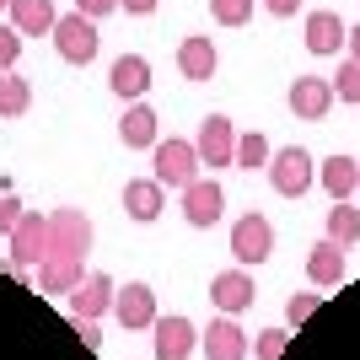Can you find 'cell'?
I'll list each match as a JSON object with an SVG mask.
<instances>
[{
	"label": "cell",
	"instance_id": "cell-22",
	"mask_svg": "<svg viewBox=\"0 0 360 360\" xmlns=\"http://www.w3.org/2000/svg\"><path fill=\"white\" fill-rule=\"evenodd\" d=\"M81 280H86V258H44L38 264V285L49 296H70Z\"/></svg>",
	"mask_w": 360,
	"mask_h": 360
},
{
	"label": "cell",
	"instance_id": "cell-3",
	"mask_svg": "<svg viewBox=\"0 0 360 360\" xmlns=\"http://www.w3.org/2000/svg\"><path fill=\"white\" fill-rule=\"evenodd\" d=\"M91 253V221L86 210H54L49 215V258H86Z\"/></svg>",
	"mask_w": 360,
	"mask_h": 360
},
{
	"label": "cell",
	"instance_id": "cell-26",
	"mask_svg": "<svg viewBox=\"0 0 360 360\" xmlns=\"http://www.w3.org/2000/svg\"><path fill=\"white\" fill-rule=\"evenodd\" d=\"M269 156H274L269 140L253 129V135H237V162H231V167H242V172H258V167H269Z\"/></svg>",
	"mask_w": 360,
	"mask_h": 360
},
{
	"label": "cell",
	"instance_id": "cell-36",
	"mask_svg": "<svg viewBox=\"0 0 360 360\" xmlns=\"http://www.w3.org/2000/svg\"><path fill=\"white\" fill-rule=\"evenodd\" d=\"M264 6H269L274 16H296L301 11V0H264Z\"/></svg>",
	"mask_w": 360,
	"mask_h": 360
},
{
	"label": "cell",
	"instance_id": "cell-27",
	"mask_svg": "<svg viewBox=\"0 0 360 360\" xmlns=\"http://www.w3.org/2000/svg\"><path fill=\"white\" fill-rule=\"evenodd\" d=\"M258 0H210V16L221 22V27H242L248 16H253Z\"/></svg>",
	"mask_w": 360,
	"mask_h": 360
},
{
	"label": "cell",
	"instance_id": "cell-16",
	"mask_svg": "<svg viewBox=\"0 0 360 360\" xmlns=\"http://www.w3.org/2000/svg\"><path fill=\"white\" fill-rule=\"evenodd\" d=\"M317 183L328 188L333 205H349V194L360 188V162L339 150V156H328V162H317Z\"/></svg>",
	"mask_w": 360,
	"mask_h": 360
},
{
	"label": "cell",
	"instance_id": "cell-39",
	"mask_svg": "<svg viewBox=\"0 0 360 360\" xmlns=\"http://www.w3.org/2000/svg\"><path fill=\"white\" fill-rule=\"evenodd\" d=\"M355 194H360V188H355Z\"/></svg>",
	"mask_w": 360,
	"mask_h": 360
},
{
	"label": "cell",
	"instance_id": "cell-20",
	"mask_svg": "<svg viewBox=\"0 0 360 360\" xmlns=\"http://www.w3.org/2000/svg\"><path fill=\"white\" fill-rule=\"evenodd\" d=\"M307 280H312V285H339V280H345V248H339V242H312V248H307Z\"/></svg>",
	"mask_w": 360,
	"mask_h": 360
},
{
	"label": "cell",
	"instance_id": "cell-35",
	"mask_svg": "<svg viewBox=\"0 0 360 360\" xmlns=\"http://www.w3.org/2000/svg\"><path fill=\"white\" fill-rule=\"evenodd\" d=\"M75 333L86 339V349H97V345H103V328H97V323H75Z\"/></svg>",
	"mask_w": 360,
	"mask_h": 360
},
{
	"label": "cell",
	"instance_id": "cell-9",
	"mask_svg": "<svg viewBox=\"0 0 360 360\" xmlns=\"http://www.w3.org/2000/svg\"><path fill=\"white\" fill-rule=\"evenodd\" d=\"M199 349H205V360H248L253 355L237 317H210V328L199 333Z\"/></svg>",
	"mask_w": 360,
	"mask_h": 360
},
{
	"label": "cell",
	"instance_id": "cell-10",
	"mask_svg": "<svg viewBox=\"0 0 360 360\" xmlns=\"http://www.w3.org/2000/svg\"><path fill=\"white\" fill-rule=\"evenodd\" d=\"M113 274H86V280H81V285L70 290V323H97V317L108 312V307H113Z\"/></svg>",
	"mask_w": 360,
	"mask_h": 360
},
{
	"label": "cell",
	"instance_id": "cell-37",
	"mask_svg": "<svg viewBox=\"0 0 360 360\" xmlns=\"http://www.w3.org/2000/svg\"><path fill=\"white\" fill-rule=\"evenodd\" d=\"M349 60H360V22L349 27Z\"/></svg>",
	"mask_w": 360,
	"mask_h": 360
},
{
	"label": "cell",
	"instance_id": "cell-23",
	"mask_svg": "<svg viewBox=\"0 0 360 360\" xmlns=\"http://www.w3.org/2000/svg\"><path fill=\"white\" fill-rule=\"evenodd\" d=\"M119 140L129 150H156V140H162V135H156V113H150L146 103H129V108H124V119H119Z\"/></svg>",
	"mask_w": 360,
	"mask_h": 360
},
{
	"label": "cell",
	"instance_id": "cell-28",
	"mask_svg": "<svg viewBox=\"0 0 360 360\" xmlns=\"http://www.w3.org/2000/svg\"><path fill=\"white\" fill-rule=\"evenodd\" d=\"M328 81H333V97L360 103V60H345V65H339V75H328Z\"/></svg>",
	"mask_w": 360,
	"mask_h": 360
},
{
	"label": "cell",
	"instance_id": "cell-38",
	"mask_svg": "<svg viewBox=\"0 0 360 360\" xmlns=\"http://www.w3.org/2000/svg\"><path fill=\"white\" fill-rule=\"evenodd\" d=\"M6 6H11V0H0V11H6Z\"/></svg>",
	"mask_w": 360,
	"mask_h": 360
},
{
	"label": "cell",
	"instance_id": "cell-21",
	"mask_svg": "<svg viewBox=\"0 0 360 360\" xmlns=\"http://www.w3.org/2000/svg\"><path fill=\"white\" fill-rule=\"evenodd\" d=\"M11 11V27L22 32V38H44V32H54V0H11L6 6Z\"/></svg>",
	"mask_w": 360,
	"mask_h": 360
},
{
	"label": "cell",
	"instance_id": "cell-33",
	"mask_svg": "<svg viewBox=\"0 0 360 360\" xmlns=\"http://www.w3.org/2000/svg\"><path fill=\"white\" fill-rule=\"evenodd\" d=\"M75 11L86 16V22H97V16H108V11H119V0H75Z\"/></svg>",
	"mask_w": 360,
	"mask_h": 360
},
{
	"label": "cell",
	"instance_id": "cell-34",
	"mask_svg": "<svg viewBox=\"0 0 360 360\" xmlns=\"http://www.w3.org/2000/svg\"><path fill=\"white\" fill-rule=\"evenodd\" d=\"M162 6V0H119V11H129V16H150Z\"/></svg>",
	"mask_w": 360,
	"mask_h": 360
},
{
	"label": "cell",
	"instance_id": "cell-13",
	"mask_svg": "<svg viewBox=\"0 0 360 360\" xmlns=\"http://www.w3.org/2000/svg\"><path fill=\"white\" fill-rule=\"evenodd\" d=\"M285 103L296 119H328V108H333V81H323V75H301V81H290L285 91Z\"/></svg>",
	"mask_w": 360,
	"mask_h": 360
},
{
	"label": "cell",
	"instance_id": "cell-30",
	"mask_svg": "<svg viewBox=\"0 0 360 360\" xmlns=\"http://www.w3.org/2000/svg\"><path fill=\"white\" fill-rule=\"evenodd\" d=\"M16 60H22V32L11 22H0V75L16 70Z\"/></svg>",
	"mask_w": 360,
	"mask_h": 360
},
{
	"label": "cell",
	"instance_id": "cell-17",
	"mask_svg": "<svg viewBox=\"0 0 360 360\" xmlns=\"http://www.w3.org/2000/svg\"><path fill=\"white\" fill-rule=\"evenodd\" d=\"M162 205H167V188L156 178H129L124 183V215H129V221L150 226L156 215H162Z\"/></svg>",
	"mask_w": 360,
	"mask_h": 360
},
{
	"label": "cell",
	"instance_id": "cell-31",
	"mask_svg": "<svg viewBox=\"0 0 360 360\" xmlns=\"http://www.w3.org/2000/svg\"><path fill=\"white\" fill-rule=\"evenodd\" d=\"M258 360H280L285 355V328H258Z\"/></svg>",
	"mask_w": 360,
	"mask_h": 360
},
{
	"label": "cell",
	"instance_id": "cell-7",
	"mask_svg": "<svg viewBox=\"0 0 360 360\" xmlns=\"http://www.w3.org/2000/svg\"><path fill=\"white\" fill-rule=\"evenodd\" d=\"M199 167H231L237 162V124L226 119V113H210V119L199 124Z\"/></svg>",
	"mask_w": 360,
	"mask_h": 360
},
{
	"label": "cell",
	"instance_id": "cell-15",
	"mask_svg": "<svg viewBox=\"0 0 360 360\" xmlns=\"http://www.w3.org/2000/svg\"><path fill=\"white\" fill-rule=\"evenodd\" d=\"M108 86L119 91L124 103H140V97L150 91V60L146 54H119L113 70H108Z\"/></svg>",
	"mask_w": 360,
	"mask_h": 360
},
{
	"label": "cell",
	"instance_id": "cell-24",
	"mask_svg": "<svg viewBox=\"0 0 360 360\" xmlns=\"http://www.w3.org/2000/svg\"><path fill=\"white\" fill-rule=\"evenodd\" d=\"M27 108H32V86H27V75L6 70V75H0V119H22Z\"/></svg>",
	"mask_w": 360,
	"mask_h": 360
},
{
	"label": "cell",
	"instance_id": "cell-32",
	"mask_svg": "<svg viewBox=\"0 0 360 360\" xmlns=\"http://www.w3.org/2000/svg\"><path fill=\"white\" fill-rule=\"evenodd\" d=\"M16 221H22V199H16L11 188H0V237H11Z\"/></svg>",
	"mask_w": 360,
	"mask_h": 360
},
{
	"label": "cell",
	"instance_id": "cell-6",
	"mask_svg": "<svg viewBox=\"0 0 360 360\" xmlns=\"http://www.w3.org/2000/svg\"><path fill=\"white\" fill-rule=\"evenodd\" d=\"M231 253H237V269H253V264H264V258L274 253V226L264 221V215H242L237 226H231Z\"/></svg>",
	"mask_w": 360,
	"mask_h": 360
},
{
	"label": "cell",
	"instance_id": "cell-18",
	"mask_svg": "<svg viewBox=\"0 0 360 360\" xmlns=\"http://www.w3.org/2000/svg\"><path fill=\"white\" fill-rule=\"evenodd\" d=\"M345 44H349V27H345L339 11H312L307 16V49H312V54H345Z\"/></svg>",
	"mask_w": 360,
	"mask_h": 360
},
{
	"label": "cell",
	"instance_id": "cell-14",
	"mask_svg": "<svg viewBox=\"0 0 360 360\" xmlns=\"http://www.w3.org/2000/svg\"><path fill=\"white\" fill-rule=\"evenodd\" d=\"M150 333H156V360H188L199 349V328L188 323V317H178V312L156 317V328H150Z\"/></svg>",
	"mask_w": 360,
	"mask_h": 360
},
{
	"label": "cell",
	"instance_id": "cell-29",
	"mask_svg": "<svg viewBox=\"0 0 360 360\" xmlns=\"http://www.w3.org/2000/svg\"><path fill=\"white\" fill-rule=\"evenodd\" d=\"M317 301H323L317 290H296V296L285 301V323H290V328H301V323H307V317L317 312Z\"/></svg>",
	"mask_w": 360,
	"mask_h": 360
},
{
	"label": "cell",
	"instance_id": "cell-2",
	"mask_svg": "<svg viewBox=\"0 0 360 360\" xmlns=\"http://www.w3.org/2000/svg\"><path fill=\"white\" fill-rule=\"evenodd\" d=\"M150 167H156V183H162V188H178L183 194V188L199 178V150H194V140H156Z\"/></svg>",
	"mask_w": 360,
	"mask_h": 360
},
{
	"label": "cell",
	"instance_id": "cell-25",
	"mask_svg": "<svg viewBox=\"0 0 360 360\" xmlns=\"http://www.w3.org/2000/svg\"><path fill=\"white\" fill-rule=\"evenodd\" d=\"M328 242H339V248L360 242V210L355 205H333L328 210Z\"/></svg>",
	"mask_w": 360,
	"mask_h": 360
},
{
	"label": "cell",
	"instance_id": "cell-5",
	"mask_svg": "<svg viewBox=\"0 0 360 360\" xmlns=\"http://www.w3.org/2000/svg\"><path fill=\"white\" fill-rule=\"evenodd\" d=\"M6 242H11V269L27 274L32 264H44V258H49V215L22 210V221H16V231Z\"/></svg>",
	"mask_w": 360,
	"mask_h": 360
},
{
	"label": "cell",
	"instance_id": "cell-4",
	"mask_svg": "<svg viewBox=\"0 0 360 360\" xmlns=\"http://www.w3.org/2000/svg\"><path fill=\"white\" fill-rule=\"evenodd\" d=\"M54 49H60L65 65H91L97 60V49H103V38H97V22H86L81 11L60 16L54 22Z\"/></svg>",
	"mask_w": 360,
	"mask_h": 360
},
{
	"label": "cell",
	"instance_id": "cell-12",
	"mask_svg": "<svg viewBox=\"0 0 360 360\" xmlns=\"http://www.w3.org/2000/svg\"><path fill=\"white\" fill-rule=\"evenodd\" d=\"M113 312H119L124 328H156V290L146 280H129V285L113 290Z\"/></svg>",
	"mask_w": 360,
	"mask_h": 360
},
{
	"label": "cell",
	"instance_id": "cell-8",
	"mask_svg": "<svg viewBox=\"0 0 360 360\" xmlns=\"http://www.w3.org/2000/svg\"><path fill=\"white\" fill-rule=\"evenodd\" d=\"M221 215H226V188L215 178H194L188 188H183V221L188 226L205 231V226H215Z\"/></svg>",
	"mask_w": 360,
	"mask_h": 360
},
{
	"label": "cell",
	"instance_id": "cell-19",
	"mask_svg": "<svg viewBox=\"0 0 360 360\" xmlns=\"http://www.w3.org/2000/svg\"><path fill=\"white\" fill-rule=\"evenodd\" d=\"M178 70H183V81H215V70H221L215 38H183L178 44Z\"/></svg>",
	"mask_w": 360,
	"mask_h": 360
},
{
	"label": "cell",
	"instance_id": "cell-1",
	"mask_svg": "<svg viewBox=\"0 0 360 360\" xmlns=\"http://www.w3.org/2000/svg\"><path fill=\"white\" fill-rule=\"evenodd\" d=\"M317 183V162L307 156V146H280L269 156V188L285 199H301Z\"/></svg>",
	"mask_w": 360,
	"mask_h": 360
},
{
	"label": "cell",
	"instance_id": "cell-11",
	"mask_svg": "<svg viewBox=\"0 0 360 360\" xmlns=\"http://www.w3.org/2000/svg\"><path fill=\"white\" fill-rule=\"evenodd\" d=\"M210 301H215V312L221 317H237V312H248L258 301V290H253V274L248 269H221L210 280Z\"/></svg>",
	"mask_w": 360,
	"mask_h": 360
}]
</instances>
